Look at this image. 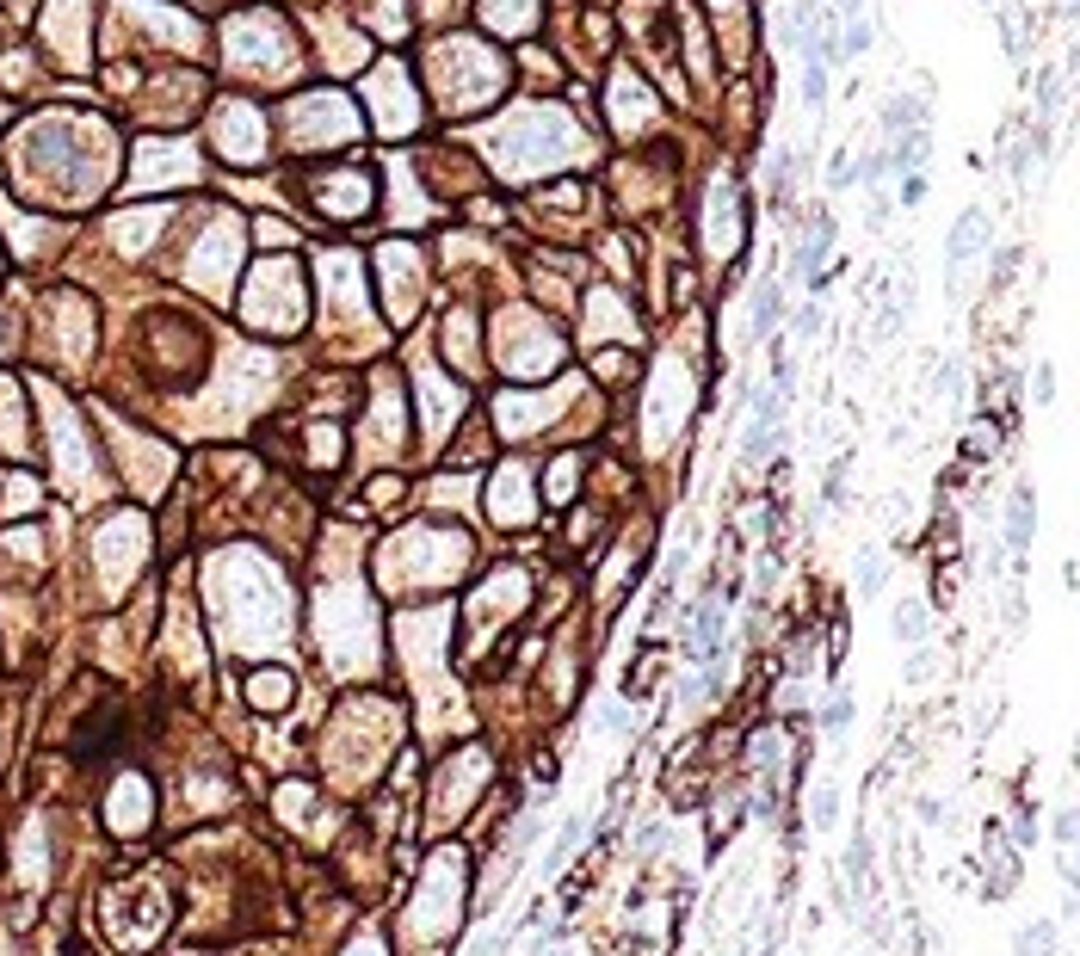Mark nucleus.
<instances>
[{"mask_svg":"<svg viewBox=\"0 0 1080 956\" xmlns=\"http://www.w3.org/2000/svg\"><path fill=\"white\" fill-rule=\"evenodd\" d=\"M778 315H784V290H778V284H760V290H753V340H772Z\"/></svg>","mask_w":1080,"mask_h":956,"instance_id":"obj_10","label":"nucleus"},{"mask_svg":"<svg viewBox=\"0 0 1080 956\" xmlns=\"http://www.w3.org/2000/svg\"><path fill=\"white\" fill-rule=\"evenodd\" d=\"M1074 839H1080V808H1062V815H1056V845H1062V858L1074 852Z\"/></svg>","mask_w":1080,"mask_h":956,"instance_id":"obj_17","label":"nucleus"},{"mask_svg":"<svg viewBox=\"0 0 1080 956\" xmlns=\"http://www.w3.org/2000/svg\"><path fill=\"white\" fill-rule=\"evenodd\" d=\"M587 827H593V821H568V827L556 833V845H550V852H544V870H550V876H556V870H562V864H568L574 852H581V839H587Z\"/></svg>","mask_w":1080,"mask_h":956,"instance_id":"obj_13","label":"nucleus"},{"mask_svg":"<svg viewBox=\"0 0 1080 956\" xmlns=\"http://www.w3.org/2000/svg\"><path fill=\"white\" fill-rule=\"evenodd\" d=\"M1000 537H1006V556L1025 568L1031 543H1037V488L1031 482H1013V494H1006V531Z\"/></svg>","mask_w":1080,"mask_h":956,"instance_id":"obj_2","label":"nucleus"},{"mask_svg":"<svg viewBox=\"0 0 1080 956\" xmlns=\"http://www.w3.org/2000/svg\"><path fill=\"white\" fill-rule=\"evenodd\" d=\"M926 673H932V648L920 642V648H908V685H926Z\"/></svg>","mask_w":1080,"mask_h":956,"instance_id":"obj_19","label":"nucleus"},{"mask_svg":"<svg viewBox=\"0 0 1080 956\" xmlns=\"http://www.w3.org/2000/svg\"><path fill=\"white\" fill-rule=\"evenodd\" d=\"M815 327H821V303H809V309H797V334H803V340L815 334Z\"/></svg>","mask_w":1080,"mask_h":956,"instance_id":"obj_21","label":"nucleus"},{"mask_svg":"<svg viewBox=\"0 0 1080 956\" xmlns=\"http://www.w3.org/2000/svg\"><path fill=\"white\" fill-rule=\"evenodd\" d=\"M618 722H624V710H618V704H605V710H599V728H605V734H618Z\"/></svg>","mask_w":1080,"mask_h":956,"instance_id":"obj_22","label":"nucleus"},{"mask_svg":"<svg viewBox=\"0 0 1080 956\" xmlns=\"http://www.w3.org/2000/svg\"><path fill=\"white\" fill-rule=\"evenodd\" d=\"M926 186H932L926 173H902V192H895V204H908V210H914V204H926Z\"/></svg>","mask_w":1080,"mask_h":956,"instance_id":"obj_18","label":"nucleus"},{"mask_svg":"<svg viewBox=\"0 0 1080 956\" xmlns=\"http://www.w3.org/2000/svg\"><path fill=\"white\" fill-rule=\"evenodd\" d=\"M291 673H278V667H266V673H254V685H247V704L254 710H284L291 704Z\"/></svg>","mask_w":1080,"mask_h":956,"instance_id":"obj_7","label":"nucleus"},{"mask_svg":"<svg viewBox=\"0 0 1080 956\" xmlns=\"http://www.w3.org/2000/svg\"><path fill=\"white\" fill-rule=\"evenodd\" d=\"M1031 401H1037V408H1050V401H1056V364L1050 358H1037V371H1031Z\"/></svg>","mask_w":1080,"mask_h":956,"instance_id":"obj_16","label":"nucleus"},{"mask_svg":"<svg viewBox=\"0 0 1080 956\" xmlns=\"http://www.w3.org/2000/svg\"><path fill=\"white\" fill-rule=\"evenodd\" d=\"M920 821L939 827V821H945V802H939V796H920Z\"/></svg>","mask_w":1080,"mask_h":956,"instance_id":"obj_20","label":"nucleus"},{"mask_svg":"<svg viewBox=\"0 0 1080 956\" xmlns=\"http://www.w3.org/2000/svg\"><path fill=\"white\" fill-rule=\"evenodd\" d=\"M988 241H994V216H988L982 204H963L957 223H951V235H945V278H951V297L963 290V266L976 260V253H988Z\"/></svg>","mask_w":1080,"mask_h":956,"instance_id":"obj_1","label":"nucleus"},{"mask_svg":"<svg viewBox=\"0 0 1080 956\" xmlns=\"http://www.w3.org/2000/svg\"><path fill=\"white\" fill-rule=\"evenodd\" d=\"M852 710H858V704H852V691H846V685L821 704V734H827V741H840V734L852 728Z\"/></svg>","mask_w":1080,"mask_h":956,"instance_id":"obj_12","label":"nucleus"},{"mask_svg":"<svg viewBox=\"0 0 1080 956\" xmlns=\"http://www.w3.org/2000/svg\"><path fill=\"white\" fill-rule=\"evenodd\" d=\"M809 821H815V827H834V821H840V790L827 784V778H821L815 796H809Z\"/></svg>","mask_w":1080,"mask_h":956,"instance_id":"obj_14","label":"nucleus"},{"mask_svg":"<svg viewBox=\"0 0 1080 956\" xmlns=\"http://www.w3.org/2000/svg\"><path fill=\"white\" fill-rule=\"evenodd\" d=\"M827 253H834V216L821 210L815 223H809V241L797 247V266H790V272H797V278L815 290V297H821V266H827Z\"/></svg>","mask_w":1080,"mask_h":956,"instance_id":"obj_4","label":"nucleus"},{"mask_svg":"<svg viewBox=\"0 0 1080 956\" xmlns=\"http://www.w3.org/2000/svg\"><path fill=\"white\" fill-rule=\"evenodd\" d=\"M834 19H864V0H834Z\"/></svg>","mask_w":1080,"mask_h":956,"instance_id":"obj_23","label":"nucleus"},{"mask_svg":"<svg viewBox=\"0 0 1080 956\" xmlns=\"http://www.w3.org/2000/svg\"><path fill=\"white\" fill-rule=\"evenodd\" d=\"M1056 944H1062L1056 919H1025L1019 938H1013V956H1056Z\"/></svg>","mask_w":1080,"mask_h":956,"instance_id":"obj_8","label":"nucleus"},{"mask_svg":"<svg viewBox=\"0 0 1080 956\" xmlns=\"http://www.w3.org/2000/svg\"><path fill=\"white\" fill-rule=\"evenodd\" d=\"M877 44V25L871 19H846V31H834V62H852Z\"/></svg>","mask_w":1080,"mask_h":956,"instance_id":"obj_11","label":"nucleus"},{"mask_svg":"<svg viewBox=\"0 0 1080 956\" xmlns=\"http://www.w3.org/2000/svg\"><path fill=\"white\" fill-rule=\"evenodd\" d=\"M803 105H809V112L827 105V62H815V56L803 62Z\"/></svg>","mask_w":1080,"mask_h":956,"instance_id":"obj_15","label":"nucleus"},{"mask_svg":"<svg viewBox=\"0 0 1080 956\" xmlns=\"http://www.w3.org/2000/svg\"><path fill=\"white\" fill-rule=\"evenodd\" d=\"M889 636L902 642V648H920L926 636H932V605L920 599V593H908V599H895V611H889Z\"/></svg>","mask_w":1080,"mask_h":956,"instance_id":"obj_5","label":"nucleus"},{"mask_svg":"<svg viewBox=\"0 0 1080 956\" xmlns=\"http://www.w3.org/2000/svg\"><path fill=\"white\" fill-rule=\"evenodd\" d=\"M686 654L698 660V667H716V660H723V605H716V599H704V605L692 611Z\"/></svg>","mask_w":1080,"mask_h":956,"instance_id":"obj_3","label":"nucleus"},{"mask_svg":"<svg viewBox=\"0 0 1080 956\" xmlns=\"http://www.w3.org/2000/svg\"><path fill=\"white\" fill-rule=\"evenodd\" d=\"M852 956H871V950H852Z\"/></svg>","mask_w":1080,"mask_h":956,"instance_id":"obj_24","label":"nucleus"},{"mask_svg":"<svg viewBox=\"0 0 1080 956\" xmlns=\"http://www.w3.org/2000/svg\"><path fill=\"white\" fill-rule=\"evenodd\" d=\"M883 580H889V549H858L852 556V586L858 593H883Z\"/></svg>","mask_w":1080,"mask_h":956,"instance_id":"obj_9","label":"nucleus"},{"mask_svg":"<svg viewBox=\"0 0 1080 956\" xmlns=\"http://www.w3.org/2000/svg\"><path fill=\"white\" fill-rule=\"evenodd\" d=\"M926 118H932L926 93H895V99L883 105V130H889V136H902V130H926Z\"/></svg>","mask_w":1080,"mask_h":956,"instance_id":"obj_6","label":"nucleus"}]
</instances>
